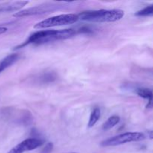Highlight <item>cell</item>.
<instances>
[{"label":"cell","instance_id":"9","mask_svg":"<svg viewBox=\"0 0 153 153\" xmlns=\"http://www.w3.org/2000/svg\"><path fill=\"white\" fill-rule=\"evenodd\" d=\"M120 120V118L117 115H113V116L110 117L107 120V121L103 124L102 129L104 131H108V130L111 129L113 127H114L117 124L119 123Z\"/></svg>","mask_w":153,"mask_h":153},{"label":"cell","instance_id":"11","mask_svg":"<svg viewBox=\"0 0 153 153\" xmlns=\"http://www.w3.org/2000/svg\"><path fill=\"white\" fill-rule=\"evenodd\" d=\"M153 14V4H150L141 10H138L134 13V15L137 16H152Z\"/></svg>","mask_w":153,"mask_h":153},{"label":"cell","instance_id":"5","mask_svg":"<svg viewBox=\"0 0 153 153\" xmlns=\"http://www.w3.org/2000/svg\"><path fill=\"white\" fill-rule=\"evenodd\" d=\"M43 141L39 138H28L22 141L12 148L7 153H23L27 151H31L41 146Z\"/></svg>","mask_w":153,"mask_h":153},{"label":"cell","instance_id":"8","mask_svg":"<svg viewBox=\"0 0 153 153\" xmlns=\"http://www.w3.org/2000/svg\"><path fill=\"white\" fill-rule=\"evenodd\" d=\"M136 94L140 97L149 100V103L151 105L152 100V92L150 89L146 88H136Z\"/></svg>","mask_w":153,"mask_h":153},{"label":"cell","instance_id":"15","mask_svg":"<svg viewBox=\"0 0 153 153\" xmlns=\"http://www.w3.org/2000/svg\"><path fill=\"white\" fill-rule=\"evenodd\" d=\"M71 153H78V152H71Z\"/></svg>","mask_w":153,"mask_h":153},{"label":"cell","instance_id":"1","mask_svg":"<svg viewBox=\"0 0 153 153\" xmlns=\"http://www.w3.org/2000/svg\"><path fill=\"white\" fill-rule=\"evenodd\" d=\"M123 16L124 11L120 9L86 10L78 14L79 19L94 22H116L122 19Z\"/></svg>","mask_w":153,"mask_h":153},{"label":"cell","instance_id":"3","mask_svg":"<svg viewBox=\"0 0 153 153\" xmlns=\"http://www.w3.org/2000/svg\"><path fill=\"white\" fill-rule=\"evenodd\" d=\"M146 138V135L141 132H126L123 134L114 136L100 143V146L103 147L116 146L131 142H138Z\"/></svg>","mask_w":153,"mask_h":153},{"label":"cell","instance_id":"14","mask_svg":"<svg viewBox=\"0 0 153 153\" xmlns=\"http://www.w3.org/2000/svg\"><path fill=\"white\" fill-rule=\"evenodd\" d=\"M146 133H147V134L149 135V138L152 139V131H146Z\"/></svg>","mask_w":153,"mask_h":153},{"label":"cell","instance_id":"13","mask_svg":"<svg viewBox=\"0 0 153 153\" xmlns=\"http://www.w3.org/2000/svg\"><path fill=\"white\" fill-rule=\"evenodd\" d=\"M7 28H5V27H1L0 26V34H2L4 33H5L7 31Z\"/></svg>","mask_w":153,"mask_h":153},{"label":"cell","instance_id":"12","mask_svg":"<svg viewBox=\"0 0 153 153\" xmlns=\"http://www.w3.org/2000/svg\"><path fill=\"white\" fill-rule=\"evenodd\" d=\"M52 149H53V144H52V143H48L46 145V146L43 148L41 153H50L52 151Z\"/></svg>","mask_w":153,"mask_h":153},{"label":"cell","instance_id":"7","mask_svg":"<svg viewBox=\"0 0 153 153\" xmlns=\"http://www.w3.org/2000/svg\"><path fill=\"white\" fill-rule=\"evenodd\" d=\"M19 58L18 54H10L3 59L0 60V73L14 64Z\"/></svg>","mask_w":153,"mask_h":153},{"label":"cell","instance_id":"6","mask_svg":"<svg viewBox=\"0 0 153 153\" xmlns=\"http://www.w3.org/2000/svg\"><path fill=\"white\" fill-rule=\"evenodd\" d=\"M27 4H28V1H13V2L10 3H6V4H2V5H0V13L16 11V10H20Z\"/></svg>","mask_w":153,"mask_h":153},{"label":"cell","instance_id":"4","mask_svg":"<svg viewBox=\"0 0 153 153\" xmlns=\"http://www.w3.org/2000/svg\"><path fill=\"white\" fill-rule=\"evenodd\" d=\"M63 5L59 4H54V3H45L40 5L34 6L29 8L24 9L16 12L13 14L14 17H25V16H34V15H41L45 13H50L55 10H59L62 8Z\"/></svg>","mask_w":153,"mask_h":153},{"label":"cell","instance_id":"2","mask_svg":"<svg viewBox=\"0 0 153 153\" xmlns=\"http://www.w3.org/2000/svg\"><path fill=\"white\" fill-rule=\"evenodd\" d=\"M78 20H79V16L75 13L61 14L40 21L34 25V28H37V29H42V28H51V27L70 25V24L75 23Z\"/></svg>","mask_w":153,"mask_h":153},{"label":"cell","instance_id":"10","mask_svg":"<svg viewBox=\"0 0 153 153\" xmlns=\"http://www.w3.org/2000/svg\"><path fill=\"white\" fill-rule=\"evenodd\" d=\"M101 116V111H100V109L98 108H96L93 110V111L91 112V116H90L89 122H88V126L89 128H91L94 126H95V124L98 122L99 119L100 118Z\"/></svg>","mask_w":153,"mask_h":153}]
</instances>
